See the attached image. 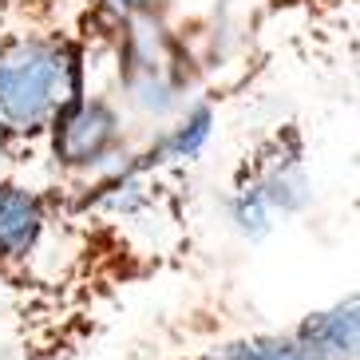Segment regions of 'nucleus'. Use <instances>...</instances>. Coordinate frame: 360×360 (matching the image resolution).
<instances>
[{
  "label": "nucleus",
  "instance_id": "f257e3e1",
  "mask_svg": "<svg viewBox=\"0 0 360 360\" xmlns=\"http://www.w3.org/2000/svg\"><path fill=\"white\" fill-rule=\"evenodd\" d=\"M87 56L75 28H16L0 36V119L20 147L87 91Z\"/></svg>",
  "mask_w": 360,
  "mask_h": 360
},
{
  "label": "nucleus",
  "instance_id": "f03ea898",
  "mask_svg": "<svg viewBox=\"0 0 360 360\" xmlns=\"http://www.w3.org/2000/svg\"><path fill=\"white\" fill-rule=\"evenodd\" d=\"M313 206V170L301 123H277L257 135L238 159L226 191V218L245 242H262L277 218H297Z\"/></svg>",
  "mask_w": 360,
  "mask_h": 360
},
{
  "label": "nucleus",
  "instance_id": "7ed1b4c3",
  "mask_svg": "<svg viewBox=\"0 0 360 360\" xmlns=\"http://www.w3.org/2000/svg\"><path fill=\"white\" fill-rule=\"evenodd\" d=\"M111 52H115L119 91L131 111L147 119H167L186 107L198 84V68L186 52V40L167 24V12L127 24L115 36Z\"/></svg>",
  "mask_w": 360,
  "mask_h": 360
},
{
  "label": "nucleus",
  "instance_id": "20e7f679",
  "mask_svg": "<svg viewBox=\"0 0 360 360\" xmlns=\"http://www.w3.org/2000/svg\"><path fill=\"white\" fill-rule=\"evenodd\" d=\"M44 143H48V159H52L56 174L87 182L103 179L107 170H115L135 150L123 103L111 96H96V91L72 99L48 123Z\"/></svg>",
  "mask_w": 360,
  "mask_h": 360
},
{
  "label": "nucleus",
  "instance_id": "39448f33",
  "mask_svg": "<svg viewBox=\"0 0 360 360\" xmlns=\"http://www.w3.org/2000/svg\"><path fill=\"white\" fill-rule=\"evenodd\" d=\"M360 345V309L356 293L313 309L285 333H254L182 360H356Z\"/></svg>",
  "mask_w": 360,
  "mask_h": 360
},
{
  "label": "nucleus",
  "instance_id": "423d86ee",
  "mask_svg": "<svg viewBox=\"0 0 360 360\" xmlns=\"http://www.w3.org/2000/svg\"><path fill=\"white\" fill-rule=\"evenodd\" d=\"M60 210V194L0 174V281L28 285L48 226Z\"/></svg>",
  "mask_w": 360,
  "mask_h": 360
},
{
  "label": "nucleus",
  "instance_id": "0eeeda50",
  "mask_svg": "<svg viewBox=\"0 0 360 360\" xmlns=\"http://www.w3.org/2000/svg\"><path fill=\"white\" fill-rule=\"evenodd\" d=\"M159 12H167V0H87L84 16L75 24V36L84 40L87 56H91L96 48H111L127 24L143 20V16H159Z\"/></svg>",
  "mask_w": 360,
  "mask_h": 360
},
{
  "label": "nucleus",
  "instance_id": "6e6552de",
  "mask_svg": "<svg viewBox=\"0 0 360 360\" xmlns=\"http://www.w3.org/2000/svg\"><path fill=\"white\" fill-rule=\"evenodd\" d=\"M16 155H20V143L12 139L8 123L0 119V174H8V167H12V162H16Z\"/></svg>",
  "mask_w": 360,
  "mask_h": 360
}]
</instances>
